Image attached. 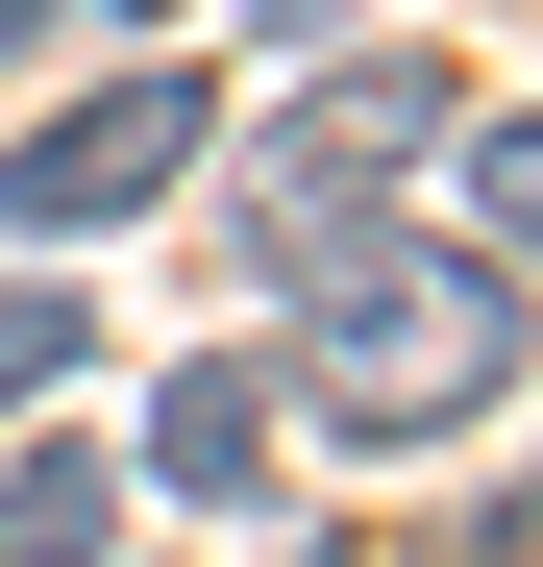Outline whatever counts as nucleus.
Listing matches in <instances>:
<instances>
[{"label": "nucleus", "mask_w": 543, "mask_h": 567, "mask_svg": "<svg viewBox=\"0 0 543 567\" xmlns=\"http://www.w3.org/2000/svg\"><path fill=\"white\" fill-rule=\"evenodd\" d=\"M272 395H297L321 444H470V420L519 395V271H494V247H346Z\"/></svg>", "instance_id": "f257e3e1"}, {"label": "nucleus", "mask_w": 543, "mask_h": 567, "mask_svg": "<svg viewBox=\"0 0 543 567\" xmlns=\"http://www.w3.org/2000/svg\"><path fill=\"white\" fill-rule=\"evenodd\" d=\"M420 148H444V74H420V50H346L321 100L272 124L247 173H223V223H247V247H272V271H297V297H321V271L371 247V198H396Z\"/></svg>", "instance_id": "f03ea898"}, {"label": "nucleus", "mask_w": 543, "mask_h": 567, "mask_svg": "<svg viewBox=\"0 0 543 567\" xmlns=\"http://www.w3.org/2000/svg\"><path fill=\"white\" fill-rule=\"evenodd\" d=\"M198 148H223V100H198V74H100L74 124H25V148H0V247H100V223H148Z\"/></svg>", "instance_id": "7ed1b4c3"}, {"label": "nucleus", "mask_w": 543, "mask_h": 567, "mask_svg": "<svg viewBox=\"0 0 543 567\" xmlns=\"http://www.w3.org/2000/svg\"><path fill=\"white\" fill-rule=\"evenodd\" d=\"M148 468H173L198 518H247V494H272V370H223V346H198V370L148 395Z\"/></svg>", "instance_id": "20e7f679"}, {"label": "nucleus", "mask_w": 543, "mask_h": 567, "mask_svg": "<svg viewBox=\"0 0 543 567\" xmlns=\"http://www.w3.org/2000/svg\"><path fill=\"white\" fill-rule=\"evenodd\" d=\"M100 518H124L100 444H25V468H0V567H100Z\"/></svg>", "instance_id": "39448f33"}, {"label": "nucleus", "mask_w": 543, "mask_h": 567, "mask_svg": "<svg viewBox=\"0 0 543 567\" xmlns=\"http://www.w3.org/2000/svg\"><path fill=\"white\" fill-rule=\"evenodd\" d=\"M74 370H100V321H74V297H50V271H25V247H0V420H25V395H74Z\"/></svg>", "instance_id": "423d86ee"}, {"label": "nucleus", "mask_w": 543, "mask_h": 567, "mask_svg": "<svg viewBox=\"0 0 543 567\" xmlns=\"http://www.w3.org/2000/svg\"><path fill=\"white\" fill-rule=\"evenodd\" d=\"M470 198H494V271H543V100H519V124L470 148Z\"/></svg>", "instance_id": "0eeeda50"}, {"label": "nucleus", "mask_w": 543, "mask_h": 567, "mask_svg": "<svg viewBox=\"0 0 543 567\" xmlns=\"http://www.w3.org/2000/svg\"><path fill=\"white\" fill-rule=\"evenodd\" d=\"M50 25H124V0H0V50H50Z\"/></svg>", "instance_id": "6e6552de"}, {"label": "nucleus", "mask_w": 543, "mask_h": 567, "mask_svg": "<svg viewBox=\"0 0 543 567\" xmlns=\"http://www.w3.org/2000/svg\"><path fill=\"white\" fill-rule=\"evenodd\" d=\"M247 25H297V50H321V25H346V0H247Z\"/></svg>", "instance_id": "1a4fd4ad"}]
</instances>
